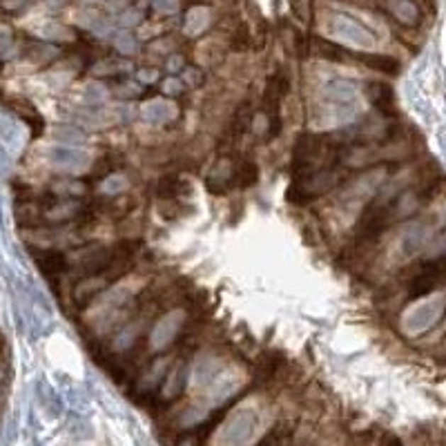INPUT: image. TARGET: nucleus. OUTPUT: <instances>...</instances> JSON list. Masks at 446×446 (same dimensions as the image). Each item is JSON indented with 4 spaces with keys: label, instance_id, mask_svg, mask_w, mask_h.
Wrapping results in <instances>:
<instances>
[{
    "label": "nucleus",
    "instance_id": "nucleus-1",
    "mask_svg": "<svg viewBox=\"0 0 446 446\" xmlns=\"http://www.w3.org/2000/svg\"><path fill=\"white\" fill-rule=\"evenodd\" d=\"M257 430V415L250 411H241L228 420L221 430V446H245Z\"/></svg>",
    "mask_w": 446,
    "mask_h": 446
},
{
    "label": "nucleus",
    "instance_id": "nucleus-2",
    "mask_svg": "<svg viewBox=\"0 0 446 446\" xmlns=\"http://www.w3.org/2000/svg\"><path fill=\"white\" fill-rule=\"evenodd\" d=\"M36 266L40 268V272L45 277H60L63 272H67V257L60 250H45V248H32Z\"/></svg>",
    "mask_w": 446,
    "mask_h": 446
},
{
    "label": "nucleus",
    "instance_id": "nucleus-3",
    "mask_svg": "<svg viewBox=\"0 0 446 446\" xmlns=\"http://www.w3.org/2000/svg\"><path fill=\"white\" fill-rule=\"evenodd\" d=\"M366 94H368V99H371V103L375 105V110H379L381 116H386V118L395 116V94H393L391 85L373 81V83L366 85Z\"/></svg>",
    "mask_w": 446,
    "mask_h": 446
},
{
    "label": "nucleus",
    "instance_id": "nucleus-4",
    "mask_svg": "<svg viewBox=\"0 0 446 446\" xmlns=\"http://www.w3.org/2000/svg\"><path fill=\"white\" fill-rule=\"evenodd\" d=\"M288 87H290V83L286 79V74L277 72V74L270 76V81L266 85V94H264V107H266V112L270 116L279 114V103L288 94Z\"/></svg>",
    "mask_w": 446,
    "mask_h": 446
},
{
    "label": "nucleus",
    "instance_id": "nucleus-5",
    "mask_svg": "<svg viewBox=\"0 0 446 446\" xmlns=\"http://www.w3.org/2000/svg\"><path fill=\"white\" fill-rule=\"evenodd\" d=\"M333 32L337 36H342L344 40H352V43H362V45H371L373 36L371 32H366L364 27H359L357 23H352L348 18H335L333 23Z\"/></svg>",
    "mask_w": 446,
    "mask_h": 446
},
{
    "label": "nucleus",
    "instance_id": "nucleus-6",
    "mask_svg": "<svg viewBox=\"0 0 446 446\" xmlns=\"http://www.w3.org/2000/svg\"><path fill=\"white\" fill-rule=\"evenodd\" d=\"M9 105H11V110L16 112V114L27 123L29 130H32L34 136L43 134V130H45V121H43V116L38 114V110H36L34 105H29L27 101H11Z\"/></svg>",
    "mask_w": 446,
    "mask_h": 446
},
{
    "label": "nucleus",
    "instance_id": "nucleus-7",
    "mask_svg": "<svg viewBox=\"0 0 446 446\" xmlns=\"http://www.w3.org/2000/svg\"><path fill=\"white\" fill-rule=\"evenodd\" d=\"M259 181V167L255 161L250 159H243L235 170H233V183L237 188H252L255 183Z\"/></svg>",
    "mask_w": 446,
    "mask_h": 446
},
{
    "label": "nucleus",
    "instance_id": "nucleus-8",
    "mask_svg": "<svg viewBox=\"0 0 446 446\" xmlns=\"http://www.w3.org/2000/svg\"><path fill=\"white\" fill-rule=\"evenodd\" d=\"M50 159L58 167H79L87 161V157L83 155V152L74 150V147H54L50 152Z\"/></svg>",
    "mask_w": 446,
    "mask_h": 446
},
{
    "label": "nucleus",
    "instance_id": "nucleus-9",
    "mask_svg": "<svg viewBox=\"0 0 446 446\" xmlns=\"http://www.w3.org/2000/svg\"><path fill=\"white\" fill-rule=\"evenodd\" d=\"M359 60L364 65H368L371 69L375 72H381V74H397L399 72V60L393 58V56H381V54H366V56H359Z\"/></svg>",
    "mask_w": 446,
    "mask_h": 446
},
{
    "label": "nucleus",
    "instance_id": "nucleus-10",
    "mask_svg": "<svg viewBox=\"0 0 446 446\" xmlns=\"http://www.w3.org/2000/svg\"><path fill=\"white\" fill-rule=\"evenodd\" d=\"M188 190H190V186L181 177H177V174L163 177L161 183H159V196L165 199V201H172V199L181 196L183 192H188Z\"/></svg>",
    "mask_w": 446,
    "mask_h": 446
},
{
    "label": "nucleus",
    "instance_id": "nucleus-11",
    "mask_svg": "<svg viewBox=\"0 0 446 446\" xmlns=\"http://www.w3.org/2000/svg\"><path fill=\"white\" fill-rule=\"evenodd\" d=\"M391 9L397 16V21H402L404 25H415L420 18V11L411 0H391Z\"/></svg>",
    "mask_w": 446,
    "mask_h": 446
},
{
    "label": "nucleus",
    "instance_id": "nucleus-12",
    "mask_svg": "<svg viewBox=\"0 0 446 446\" xmlns=\"http://www.w3.org/2000/svg\"><path fill=\"white\" fill-rule=\"evenodd\" d=\"M250 110H252L250 103H243L241 107H237V114L233 118V126H230V136H233V138H241L243 132L248 130L250 118H252V112Z\"/></svg>",
    "mask_w": 446,
    "mask_h": 446
},
{
    "label": "nucleus",
    "instance_id": "nucleus-13",
    "mask_svg": "<svg viewBox=\"0 0 446 446\" xmlns=\"http://www.w3.org/2000/svg\"><path fill=\"white\" fill-rule=\"evenodd\" d=\"M52 192L54 196H76V194H85V186L81 181H69V179H63V181H54L52 183Z\"/></svg>",
    "mask_w": 446,
    "mask_h": 446
},
{
    "label": "nucleus",
    "instance_id": "nucleus-14",
    "mask_svg": "<svg viewBox=\"0 0 446 446\" xmlns=\"http://www.w3.org/2000/svg\"><path fill=\"white\" fill-rule=\"evenodd\" d=\"M315 45H317V54L319 56H324L328 60H344V54L346 52L340 48V45H335L330 40H321V38H317Z\"/></svg>",
    "mask_w": 446,
    "mask_h": 446
},
{
    "label": "nucleus",
    "instance_id": "nucleus-15",
    "mask_svg": "<svg viewBox=\"0 0 446 446\" xmlns=\"http://www.w3.org/2000/svg\"><path fill=\"white\" fill-rule=\"evenodd\" d=\"M114 172V155H103L96 165H94V170H91V177L94 179H103L107 174H112Z\"/></svg>",
    "mask_w": 446,
    "mask_h": 446
},
{
    "label": "nucleus",
    "instance_id": "nucleus-16",
    "mask_svg": "<svg viewBox=\"0 0 446 446\" xmlns=\"http://www.w3.org/2000/svg\"><path fill=\"white\" fill-rule=\"evenodd\" d=\"M204 437L206 433L201 428H194V430H188V433H183L177 442V446H201L204 444Z\"/></svg>",
    "mask_w": 446,
    "mask_h": 446
},
{
    "label": "nucleus",
    "instance_id": "nucleus-17",
    "mask_svg": "<svg viewBox=\"0 0 446 446\" xmlns=\"http://www.w3.org/2000/svg\"><path fill=\"white\" fill-rule=\"evenodd\" d=\"M159 7L172 11V9H177V0H159Z\"/></svg>",
    "mask_w": 446,
    "mask_h": 446
},
{
    "label": "nucleus",
    "instance_id": "nucleus-18",
    "mask_svg": "<svg viewBox=\"0 0 446 446\" xmlns=\"http://www.w3.org/2000/svg\"><path fill=\"white\" fill-rule=\"evenodd\" d=\"M5 170H7V155L0 150V174H5Z\"/></svg>",
    "mask_w": 446,
    "mask_h": 446
},
{
    "label": "nucleus",
    "instance_id": "nucleus-19",
    "mask_svg": "<svg viewBox=\"0 0 446 446\" xmlns=\"http://www.w3.org/2000/svg\"><path fill=\"white\" fill-rule=\"evenodd\" d=\"M386 446H404V444L399 442L397 437H393V435H391V437H386Z\"/></svg>",
    "mask_w": 446,
    "mask_h": 446
},
{
    "label": "nucleus",
    "instance_id": "nucleus-20",
    "mask_svg": "<svg viewBox=\"0 0 446 446\" xmlns=\"http://www.w3.org/2000/svg\"><path fill=\"white\" fill-rule=\"evenodd\" d=\"M3 67H5V63H3V58H0V74H3Z\"/></svg>",
    "mask_w": 446,
    "mask_h": 446
}]
</instances>
